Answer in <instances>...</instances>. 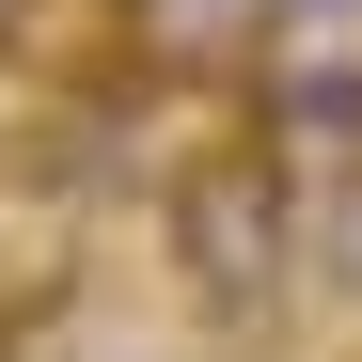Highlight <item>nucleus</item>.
Returning <instances> with one entry per match:
<instances>
[{
	"mask_svg": "<svg viewBox=\"0 0 362 362\" xmlns=\"http://www.w3.org/2000/svg\"><path fill=\"white\" fill-rule=\"evenodd\" d=\"M158 252H173V299H189L205 331H284V299L315 284V173H299L268 127L173 142V173H158Z\"/></svg>",
	"mask_w": 362,
	"mask_h": 362,
	"instance_id": "nucleus-1",
	"label": "nucleus"
},
{
	"mask_svg": "<svg viewBox=\"0 0 362 362\" xmlns=\"http://www.w3.org/2000/svg\"><path fill=\"white\" fill-rule=\"evenodd\" d=\"M16 16H32V0H0V32H16Z\"/></svg>",
	"mask_w": 362,
	"mask_h": 362,
	"instance_id": "nucleus-4",
	"label": "nucleus"
},
{
	"mask_svg": "<svg viewBox=\"0 0 362 362\" xmlns=\"http://www.w3.org/2000/svg\"><path fill=\"white\" fill-rule=\"evenodd\" d=\"M284 32H362V0H284Z\"/></svg>",
	"mask_w": 362,
	"mask_h": 362,
	"instance_id": "nucleus-3",
	"label": "nucleus"
},
{
	"mask_svg": "<svg viewBox=\"0 0 362 362\" xmlns=\"http://www.w3.org/2000/svg\"><path fill=\"white\" fill-rule=\"evenodd\" d=\"M315 284H331V299H362V158H346V173H315Z\"/></svg>",
	"mask_w": 362,
	"mask_h": 362,
	"instance_id": "nucleus-2",
	"label": "nucleus"
}]
</instances>
